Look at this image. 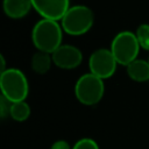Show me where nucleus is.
Here are the masks:
<instances>
[{
  "label": "nucleus",
  "mask_w": 149,
  "mask_h": 149,
  "mask_svg": "<svg viewBox=\"0 0 149 149\" xmlns=\"http://www.w3.org/2000/svg\"><path fill=\"white\" fill-rule=\"evenodd\" d=\"M0 58H1V72H2L5 70H7L8 68H6V61H5L3 55H0Z\"/></svg>",
  "instance_id": "f3484780"
},
{
  "label": "nucleus",
  "mask_w": 149,
  "mask_h": 149,
  "mask_svg": "<svg viewBox=\"0 0 149 149\" xmlns=\"http://www.w3.org/2000/svg\"><path fill=\"white\" fill-rule=\"evenodd\" d=\"M118 62L113 56L111 49L99 48L94 50L88 57V69L94 76L104 79L112 77L116 71Z\"/></svg>",
  "instance_id": "423d86ee"
},
{
  "label": "nucleus",
  "mask_w": 149,
  "mask_h": 149,
  "mask_svg": "<svg viewBox=\"0 0 149 149\" xmlns=\"http://www.w3.org/2000/svg\"><path fill=\"white\" fill-rule=\"evenodd\" d=\"M52 64H54V62H52L51 54L38 51V50L33 55L31 61H30V66H31L33 71L37 74L47 73L50 70Z\"/></svg>",
  "instance_id": "9b49d317"
},
{
  "label": "nucleus",
  "mask_w": 149,
  "mask_h": 149,
  "mask_svg": "<svg viewBox=\"0 0 149 149\" xmlns=\"http://www.w3.org/2000/svg\"><path fill=\"white\" fill-rule=\"evenodd\" d=\"M50 149H72V147L65 140H57L51 144Z\"/></svg>",
  "instance_id": "dca6fc26"
},
{
  "label": "nucleus",
  "mask_w": 149,
  "mask_h": 149,
  "mask_svg": "<svg viewBox=\"0 0 149 149\" xmlns=\"http://www.w3.org/2000/svg\"><path fill=\"white\" fill-rule=\"evenodd\" d=\"M72 149H100V148H99V144L93 139L83 137L72 146Z\"/></svg>",
  "instance_id": "4468645a"
},
{
  "label": "nucleus",
  "mask_w": 149,
  "mask_h": 149,
  "mask_svg": "<svg viewBox=\"0 0 149 149\" xmlns=\"http://www.w3.org/2000/svg\"><path fill=\"white\" fill-rule=\"evenodd\" d=\"M63 33L59 21L41 19L31 29V42L38 51L52 54L63 44Z\"/></svg>",
  "instance_id": "f257e3e1"
},
{
  "label": "nucleus",
  "mask_w": 149,
  "mask_h": 149,
  "mask_svg": "<svg viewBox=\"0 0 149 149\" xmlns=\"http://www.w3.org/2000/svg\"><path fill=\"white\" fill-rule=\"evenodd\" d=\"M30 106L29 104L24 101H19V102H12L10 104V109H9V116L17 122H23L30 116Z\"/></svg>",
  "instance_id": "f8f14e48"
},
{
  "label": "nucleus",
  "mask_w": 149,
  "mask_h": 149,
  "mask_svg": "<svg viewBox=\"0 0 149 149\" xmlns=\"http://www.w3.org/2000/svg\"><path fill=\"white\" fill-rule=\"evenodd\" d=\"M31 8V0H2V9L5 14L14 20L24 17Z\"/></svg>",
  "instance_id": "1a4fd4ad"
},
{
  "label": "nucleus",
  "mask_w": 149,
  "mask_h": 149,
  "mask_svg": "<svg viewBox=\"0 0 149 149\" xmlns=\"http://www.w3.org/2000/svg\"><path fill=\"white\" fill-rule=\"evenodd\" d=\"M135 35L140 43V47L149 51V23H142L136 28Z\"/></svg>",
  "instance_id": "ddd939ff"
},
{
  "label": "nucleus",
  "mask_w": 149,
  "mask_h": 149,
  "mask_svg": "<svg viewBox=\"0 0 149 149\" xmlns=\"http://www.w3.org/2000/svg\"><path fill=\"white\" fill-rule=\"evenodd\" d=\"M128 77L137 83H143L149 80V62L136 58L126 66Z\"/></svg>",
  "instance_id": "9d476101"
},
{
  "label": "nucleus",
  "mask_w": 149,
  "mask_h": 149,
  "mask_svg": "<svg viewBox=\"0 0 149 149\" xmlns=\"http://www.w3.org/2000/svg\"><path fill=\"white\" fill-rule=\"evenodd\" d=\"M10 104L6 98L1 95L0 98V116L5 119L6 116H9V109H10Z\"/></svg>",
  "instance_id": "2eb2a0df"
},
{
  "label": "nucleus",
  "mask_w": 149,
  "mask_h": 149,
  "mask_svg": "<svg viewBox=\"0 0 149 149\" xmlns=\"http://www.w3.org/2000/svg\"><path fill=\"white\" fill-rule=\"evenodd\" d=\"M148 62H149V58H148Z\"/></svg>",
  "instance_id": "a211bd4d"
},
{
  "label": "nucleus",
  "mask_w": 149,
  "mask_h": 149,
  "mask_svg": "<svg viewBox=\"0 0 149 149\" xmlns=\"http://www.w3.org/2000/svg\"><path fill=\"white\" fill-rule=\"evenodd\" d=\"M54 64L64 70H72L80 65L83 61V54L80 49L72 44H62L52 54Z\"/></svg>",
  "instance_id": "0eeeda50"
},
{
  "label": "nucleus",
  "mask_w": 149,
  "mask_h": 149,
  "mask_svg": "<svg viewBox=\"0 0 149 149\" xmlns=\"http://www.w3.org/2000/svg\"><path fill=\"white\" fill-rule=\"evenodd\" d=\"M104 93V80L91 72L81 74L74 84V97L85 106H94L100 102Z\"/></svg>",
  "instance_id": "20e7f679"
},
{
  "label": "nucleus",
  "mask_w": 149,
  "mask_h": 149,
  "mask_svg": "<svg viewBox=\"0 0 149 149\" xmlns=\"http://www.w3.org/2000/svg\"><path fill=\"white\" fill-rule=\"evenodd\" d=\"M59 23L64 33L72 36H80L86 34L93 27L94 13L85 5L70 6Z\"/></svg>",
  "instance_id": "7ed1b4c3"
},
{
  "label": "nucleus",
  "mask_w": 149,
  "mask_h": 149,
  "mask_svg": "<svg viewBox=\"0 0 149 149\" xmlns=\"http://www.w3.org/2000/svg\"><path fill=\"white\" fill-rule=\"evenodd\" d=\"M1 95L9 102L24 101L29 94V83L26 74L16 69L8 68L0 74Z\"/></svg>",
  "instance_id": "f03ea898"
},
{
  "label": "nucleus",
  "mask_w": 149,
  "mask_h": 149,
  "mask_svg": "<svg viewBox=\"0 0 149 149\" xmlns=\"http://www.w3.org/2000/svg\"><path fill=\"white\" fill-rule=\"evenodd\" d=\"M109 49L118 64L127 66L129 63L137 58L141 47L135 33L122 30L113 37Z\"/></svg>",
  "instance_id": "39448f33"
},
{
  "label": "nucleus",
  "mask_w": 149,
  "mask_h": 149,
  "mask_svg": "<svg viewBox=\"0 0 149 149\" xmlns=\"http://www.w3.org/2000/svg\"><path fill=\"white\" fill-rule=\"evenodd\" d=\"M31 3L42 19L54 21H61L70 8V0H31Z\"/></svg>",
  "instance_id": "6e6552de"
}]
</instances>
